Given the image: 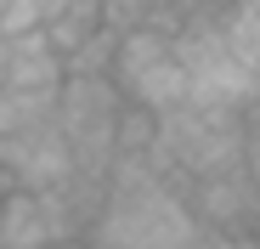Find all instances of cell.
Segmentation results:
<instances>
[{
  "label": "cell",
  "instance_id": "obj_1",
  "mask_svg": "<svg viewBox=\"0 0 260 249\" xmlns=\"http://www.w3.org/2000/svg\"><path fill=\"white\" fill-rule=\"evenodd\" d=\"M181 198H187L198 232H215V238H254V227H260V187H254V170H226V176L187 181Z\"/></svg>",
  "mask_w": 260,
  "mask_h": 249
},
{
  "label": "cell",
  "instance_id": "obj_2",
  "mask_svg": "<svg viewBox=\"0 0 260 249\" xmlns=\"http://www.w3.org/2000/svg\"><path fill=\"white\" fill-rule=\"evenodd\" d=\"M62 85V57L46 46V34H23L6 40V74H0V91H34V97H51Z\"/></svg>",
  "mask_w": 260,
  "mask_h": 249
},
{
  "label": "cell",
  "instance_id": "obj_3",
  "mask_svg": "<svg viewBox=\"0 0 260 249\" xmlns=\"http://www.w3.org/2000/svg\"><path fill=\"white\" fill-rule=\"evenodd\" d=\"M46 243H57V232L40 193H17V187L0 193V249H46Z\"/></svg>",
  "mask_w": 260,
  "mask_h": 249
},
{
  "label": "cell",
  "instance_id": "obj_4",
  "mask_svg": "<svg viewBox=\"0 0 260 249\" xmlns=\"http://www.w3.org/2000/svg\"><path fill=\"white\" fill-rule=\"evenodd\" d=\"M158 57H170V34H158V28H130V34H119V40H113V63H108V79L119 85V97L136 85Z\"/></svg>",
  "mask_w": 260,
  "mask_h": 249
},
{
  "label": "cell",
  "instance_id": "obj_5",
  "mask_svg": "<svg viewBox=\"0 0 260 249\" xmlns=\"http://www.w3.org/2000/svg\"><path fill=\"white\" fill-rule=\"evenodd\" d=\"M124 102L147 108L153 119H158V113H170V108H181V102H187V68H181L176 57H158V63L136 79V85L124 91Z\"/></svg>",
  "mask_w": 260,
  "mask_h": 249
},
{
  "label": "cell",
  "instance_id": "obj_6",
  "mask_svg": "<svg viewBox=\"0 0 260 249\" xmlns=\"http://www.w3.org/2000/svg\"><path fill=\"white\" fill-rule=\"evenodd\" d=\"M57 113V91L51 97H34V91H0V142L12 136H28L40 124H51Z\"/></svg>",
  "mask_w": 260,
  "mask_h": 249
},
{
  "label": "cell",
  "instance_id": "obj_7",
  "mask_svg": "<svg viewBox=\"0 0 260 249\" xmlns=\"http://www.w3.org/2000/svg\"><path fill=\"white\" fill-rule=\"evenodd\" d=\"M153 142H158V119L136 102H124L113 119V159H142V153H153Z\"/></svg>",
  "mask_w": 260,
  "mask_h": 249
},
{
  "label": "cell",
  "instance_id": "obj_8",
  "mask_svg": "<svg viewBox=\"0 0 260 249\" xmlns=\"http://www.w3.org/2000/svg\"><path fill=\"white\" fill-rule=\"evenodd\" d=\"M113 40H119V34L96 28V34L85 40V46H79L68 63H62V74H102V79H108V63H113Z\"/></svg>",
  "mask_w": 260,
  "mask_h": 249
},
{
  "label": "cell",
  "instance_id": "obj_9",
  "mask_svg": "<svg viewBox=\"0 0 260 249\" xmlns=\"http://www.w3.org/2000/svg\"><path fill=\"white\" fill-rule=\"evenodd\" d=\"M40 28V0H0V40H23Z\"/></svg>",
  "mask_w": 260,
  "mask_h": 249
},
{
  "label": "cell",
  "instance_id": "obj_10",
  "mask_svg": "<svg viewBox=\"0 0 260 249\" xmlns=\"http://www.w3.org/2000/svg\"><path fill=\"white\" fill-rule=\"evenodd\" d=\"M192 249H260V243H254V238H215V232H198Z\"/></svg>",
  "mask_w": 260,
  "mask_h": 249
},
{
  "label": "cell",
  "instance_id": "obj_11",
  "mask_svg": "<svg viewBox=\"0 0 260 249\" xmlns=\"http://www.w3.org/2000/svg\"><path fill=\"white\" fill-rule=\"evenodd\" d=\"M46 249H91L85 238H62V243H46Z\"/></svg>",
  "mask_w": 260,
  "mask_h": 249
}]
</instances>
